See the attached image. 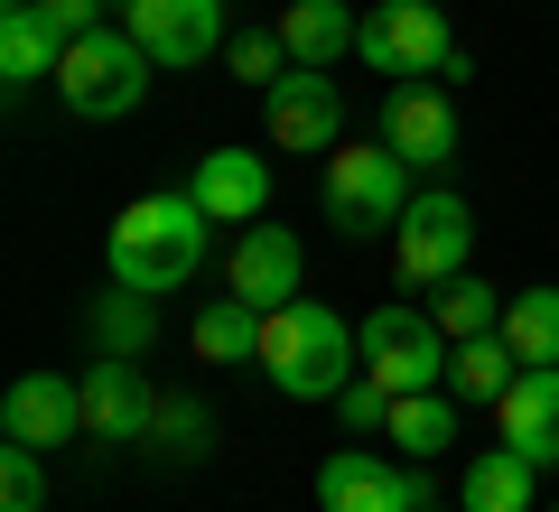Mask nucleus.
<instances>
[{
  "label": "nucleus",
  "instance_id": "obj_1",
  "mask_svg": "<svg viewBox=\"0 0 559 512\" xmlns=\"http://www.w3.org/2000/svg\"><path fill=\"white\" fill-rule=\"evenodd\" d=\"M205 205L187 197H140V205H121V224H112V279L121 289H150V298H168V289H187V279L205 271Z\"/></svg>",
  "mask_w": 559,
  "mask_h": 512
},
{
  "label": "nucleus",
  "instance_id": "obj_2",
  "mask_svg": "<svg viewBox=\"0 0 559 512\" xmlns=\"http://www.w3.org/2000/svg\"><path fill=\"white\" fill-rule=\"evenodd\" d=\"M261 373L289 401H336L345 382H355V335H345V317L318 308V298L271 308L261 317Z\"/></svg>",
  "mask_w": 559,
  "mask_h": 512
},
{
  "label": "nucleus",
  "instance_id": "obj_3",
  "mask_svg": "<svg viewBox=\"0 0 559 512\" xmlns=\"http://www.w3.org/2000/svg\"><path fill=\"white\" fill-rule=\"evenodd\" d=\"M140 94H150V47H140L131 28L66 38V57H57V103H66L75 121H121V112H140Z\"/></svg>",
  "mask_w": 559,
  "mask_h": 512
},
{
  "label": "nucleus",
  "instance_id": "obj_4",
  "mask_svg": "<svg viewBox=\"0 0 559 512\" xmlns=\"http://www.w3.org/2000/svg\"><path fill=\"white\" fill-rule=\"evenodd\" d=\"M401 215H411V158L392 140H373V150H326V224L345 242L401 234Z\"/></svg>",
  "mask_w": 559,
  "mask_h": 512
},
{
  "label": "nucleus",
  "instance_id": "obj_5",
  "mask_svg": "<svg viewBox=\"0 0 559 512\" xmlns=\"http://www.w3.org/2000/svg\"><path fill=\"white\" fill-rule=\"evenodd\" d=\"M448 355H457V345L439 335V317H429V308H373V317H364V373H373L392 401L401 392H439Z\"/></svg>",
  "mask_w": 559,
  "mask_h": 512
},
{
  "label": "nucleus",
  "instance_id": "obj_6",
  "mask_svg": "<svg viewBox=\"0 0 559 512\" xmlns=\"http://www.w3.org/2000/svg\"><path fill=\"white\" fill-rule=\"evenodd\" d=\"M355 57L373 66V75H448L457 38H448V10H439V0H382V10H364Z\"/></svg>",
  "mask_w": 559,
  "mask_h": 512
},
{
  "label": "nucleus",
  "instance_id": "obj_7",
  "mask_svg": "<svg viewBox=\"0 0 559 512\" xmlns=\"http://www.w3.org/2000/svg\"><path fill=\"white\" fill-rule=\"evenodd\" d=\"M466 252H476V215H466V197H448V187L411 197V215H401V234H392L401 279H411V289H439V279L466 271Z\"/></svg>",
  "mask_w": 559,
  "mask_h": 512
},
{
  "label": "nucleus",
  "instance_id": "obj_8",
  "mask_svg": "<svg viewBox=\"0 0 559 512\" xmlns=\"http://www.w3.org/2000/svg\"><path fill=\"white\" fill-rule=\"evenodd\" d=\"M419 503H429L419 466L373 456V448H355V438H345V448L318 466V512H419Z\"/></svg>",
  "mask_w": 559,
  "mask_h": 512
},
{
  "label": "nucleus",
  "instance_id": "obj_9",
  "mask_svg": "<svg viewBox=\"0 0 559 512\" xmlns=\"http://www.w3.org/2000/svg\"><path fill=\"white\" fill-rule=\"evenodd\" d=\"M261 121H271V150H336L345 140V94L318 66H289V75L261 94Z\"/></svg>",
  "mask_w": 559,
  "mask_h": 512
},
{
  "label": "nucleus",
  "instance_id": "obj_10",
  "mask_svg": "<svg viewBox=\"0 0 559 512\" xmlns=\"http://www.w3.org/2000/svg\"><path fill=\"white\" fill-rule=\"evenodd\" d=\"M75 382H84V438H103V448H140L150 438L159 392H150V373L131 355H94V373H75Z\"/></svg>",
  "mask_w": 559,
  "mask_h": 512
},
{
  "label": "nucleus",
  "instance_id": "obj_11",
  "mask_svg": "<svg viewBox=\"0 0 559 512\" xmlns=\"http://www.w3.org/2000/svg\"><path fill=\"white\" fill-rule=\"evenodd\" d=\"M131 28L140 47H150V66H205V57H224V0H131Z\"/></svg>",
  "mask_w": 559,
  "mask_h": 512
},
{
  "label": "nucleus",
  "instance_id": "obj_12",
  "mask_svg": "<svg viewBox=\"0 0 559 512\" xmlns=\"http://www.w3.org/2000/svg\"><path fill=\"white\" fill-rule=\"evenodd\" d=\"M299 271H308V252H299V234H289V224H242V242H234V261H224V289L234 298H252L261 317L271 308H289V298H299Z\"/></svg>",
  "mask_w": 559,
  "mask_h": 512
},
{
  "label": "nucleus",
  "instance_id": "obj_13",
  "mask_svg": "<svg viewBox=\"0 0 559 512\" xmlns=\"http://www.w3.org/2000/svg\"><path fill=\"white\" fill-rule=\"evenodd\" d=\"M0 429L20 438V448H66V438H84V382L20 373L10 392H0Z\"/></svg>",
  "mask_w": 559,
  "mask_h": 512
},
{
  "label": "nucleus",
  "instance_id": "obj_14",
  "mask_svg": "<svg viewBox=\"0 0 559 512\" xmlns=\"http://www.w3.org/2000/svg\"><path fill=\"white\" fill-rule=\"evenodd\" d=\"M382 140H392L411 168H448V158H457V103H448L439 84H392V103H382Z\"/></svg>",
  "mask_w": 559,
  "mask_h": 512
},
{
  "label": "nucleus",
  "instance_id": "obj_15",
  "mask_svg": "<svg viewBox=\"0 0 559 512\" xmlns=\"http://www.w3.org/2000/svg\"><path fill=\"white\" fill-rule=\"evenodd\" d=\"M503 419V448L532 456V466H559V364H522L513 392L495 401Z\"/></svg>",
  "mask_w": 559,
  "mask_h": 512
},
{
  "label": "nucleus",
  "instance_id": "obj_16",
  "mask_svg": "<svg viewBox=\"0 0 559 512\" xmlns=\"http://www.w3.org/2000/svg\"><path fill=\"white\" fill-rule=\"evenodd\" d=\"M187 197L215 224H261L271 215V158L261 150H205V168L187 178Z\"/></svg>",
  "mask_w": 559,
  "mask_h": 512
},
{
  "label": "nucleus",
  "instance_id": "obj_17",
  "mask_svg": "<svg viewBox=\"0 0 559 512\" xmlns=\"http://www.w3.org/2000/svg\"><path fill=\"white\" fill-rule=\"evenodd\" d=\"M355 38H364L355 0H289V10H280V47H289V66L336 75V66L355 57Z\"/></svg>",
  "mask_w": 559,
  "mask_h": 512
},
{
  "label": "nucleus",
  "instance_id": "obj_18",
  "mask_svg": "<svg viewBox=\"0 0 559 512\" xmlns=\"http://www.w3.org/2000/svg\"><path fill=\"white\" fill-rule=\"evenodd\" d=\"M57 57H66V38L47 28V10L38 0H10V10H0V84L20 94V84L57 75Z\"/></svg>",
  "mask_w": 559,
  "mask_h": 512
},
{
  "label": "nucleus",
  "instance_id": "obj_19",
  "mask_svg": "<svg viewBox=\"0 0 559 512\" xmlns=\"http://www.w3.org/2000/svg\"><path fill=\"white\" fill-rule=\"evenodd\" d=\"M382 438H392L411 466H429V456L457 448V392H401L392 419H382Z\"/></svg>",
  "mask_w": 559,
  "mask_h": 512
},
{
  "label": "nucleus",
  "instance_id": "obj_20",
  "mask_svg": "<svg viewBox=\"0 0 559 512\" xmlns=\"http://www.w3.org/2000/svg\"><path fill=\"white\" fill-rule=\"evenodd\" d=\"M84 326H94V355H131V364H140L150 345H159V298L112 279V289L94 298V317H84Z\"/></svg>",
  "mask_w": 559,
  "mask_h": 512
},
{
  "label": "nucleus",
  "instance_id": "obj_21",
  "mask_svg": "<svg viewBox=\"0 0 559 512\" xmlns=\"http://www.w3.org/2000/svg\"><path fill=\"white\" fill-rule=\"evenodd\" d=\"M429 317H439V335H448V345L503 335V289H485L476 271H457V279H439V289H429Z\"/></svg>",
  "mask_w": 559,
  "mask_h": 512
},
{
  "label": "nucleus",
  "instance_id": "obj_22",
  "mask_svg": "<svg viewBox=\"0 0 559 512\" xmlns=\"http://www.w3.org/2000/svg\"><path fill=\"white\" fill-rule=\"evenodd\" d=\"M532 456H513V448H495V456H476L466 466V485H457V512H540L532 503Z\"/></svg>",
  "mask_w": 559,
  "mask_h": 512
},
{
  "label": "nucleus",
  "instance_id": "obj_23",
  "mask_svg": "<svg viewBox=\"0 0 559 512\" xmlns=\"http://www.w3.org/2000/svg\"><path fill=\"white\" fill-rule=\"evenodd\" d=\"M150 456H168V466H197L205 448H215V419H205L197 392H159V419H150V438H140Z\"/></svg>",
  "mask_w": 559,
  "mask_h": 512
},
{
  "label": "nucleus",
  "instance_id": "obj_24",
  "mask_svg": "<svg viewBox=\"0 0 559 512\" xmlns=\"http://www.w3.org/2000/svg\"><path fill=\"white\" fill-rule=\"evenodd\" d=\"M513 373H522V355L503 345V335H476V345L448 355V392H457V401H503V392H513Z\"/></svg>",
  "mask_w": 559,
  "mask_h": 512
},
{
  "label": "nucleus",
  "instance_id": "obj_25",
  "mask_svg": "<svg viewBox=\"0 0 559 512\" xmlns=\"http://www.w3.org/2000/svg\"><path fill=\"white\" fill-rule=\"evenodd\" d=\"M197 355L205 364H261V308L252 298H215L197 317Z\"/></svg>",
  "mask_w": 559,
  "mask_h": 512
},
{
  "label": "nucleus",
  "instance_id": "obj_26",
  "mask_svg": "<svg viewBox=\"0 0 559 512\" xmlns=\"http://www.w3.org/2000/svg\"><path fill=\"white\" fill-rule=\"evenodd\" d=\"M503 345H513L522 364H559V289L503 298Z\"/></svg>",
  "mask_w": 559,
  "mask_h": 512
},
{
  "label": "nucleus",
  "instance_id": "obj_27",
  "mask_svg": "<svg viewBox=\"0 0 559 512\" xmlns=\"http://www.w3.org/2000/svg\"><path fill=\"white\" fill-rule=\"evenodd\" d=\"M47 448H0V512H47V466H38Z\"/></svg>",
  "mask_w": 559,
  "mask_h": 512
},
{
  "label": "nucleus",
  "instance_id": "obj_28",
  "mask_svg": "<svg viewBox=\"0 0 559 512\" xmlns=\"http://www.w3.org/2000/svg\"><path fill=\"white\" fill-rule=\"evenodd\" d=\"M224 66H234L242 84H261V94H271L280 66H289V47H280V28H242V38H224Z\"/></svg>",
  "mask_w": 559,
  "mask_h": 512
},
{
  "label": "nucleus",
  "instance_id": "obj_29",
  "mask_svg": "<svg viewBox=\"0 0 559 512\" xmlns=\"http://www.w3.org/2000/svg\"><path fill=\"white\" fill-rule=\"evenodd\" d=\"M336 419H345V438H373L382 419H392V392H382L373 373H355V382L336 392Z\"/></svg>",
  "mask_w": 559,
  "mask_h": 512
},
{
  "label": "nucleus",
  "instance_id": "obj_30",
  "mask_svg": "<svg viewBox=\"0 0 559 512\" xmlns=\"http://www.w3.org/2000/svg\"><path fill=\"white\" fill-rule=\"evenodd\" d=\"M38 10H47L57 38H94V28H103V0H38Z\"/></svg>",
  "mask_w": 559,
  "mask_h": 512
},
{
  "label": "nucleus",
  "instance_id": "obj_31",
  "mask_svg": "<svg viewBox=\"0 0 559 512\" xmlns=\"http://www.w3.org/2000/svg\"><path fill=\"white\" fill-rule=\"evenodd\" d=\"M419 512H439V503H419Z\"/></svg>",
  "mask_w": 559,
  "mask_h": 512
},
{
  "label": "nucleus",
  "instance_id": "obj_32",
  "mask_svg": "<svg viewBox=\"0 0 559 512\" xmlns=\"http://www.w3.org/2000/svg\"><path fill=\"white\" fill-rule=\"evenodd\" d=\"M550 512H559V503H550Z\"/></svg>",
  "mask_w": 559,
  "mask_h": 512
}]
</instances>
